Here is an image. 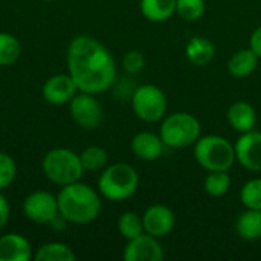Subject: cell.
Here are the masks:
<instances>
[{
    "instance_id": "obj_1",
    "label": "cell",
    "mask_w": 261,
    "mask_h": 261,
    "mask_svg": "<svg viewBox=\"0 0 261 261\" xmlns=\"http://www.w3.org/2000/svg\"><path fill=\"white\" fill-rule=\"evenodd\" d=\"M67 73L78 92L92 95L109 90L116 81V63L110 50L90 35L72 38L66 52Z\"/></svg>"
},
{
    "instance_id": "obj_2",
    "label": "cell",
    "mask_w": 261,
    "mask_h": 261,
    "mask_svg": "<svg viewBox=\"0 0 261 261\" xmlns=\"http://www.w3.org/2000/svg\"><path fill=\"white\" fill-rule=\"evenodd\" d=\"M58 211L69 222L75 225H87L93 222L101 213V199L95 188L83 182H73L61 187L57 194Z\"/></svg>"
},
{
    "instance_id": "obj_3",
    "label": "cell",
    "mask_w": 261,
    "mask_h": 261,
    "mask_svg": "<svg viewBox=\"0 0 261 261\" xmlns=\"http://www.w3.org/2000/svg\"><path fill=\"white\" fill-rule=\"evenodd\" d=\"M139 188L138 171L125 162L107 165L98 179V191L102 197L112 202L130 199Z\"/></svg>"
},
{
    "instance_id": "obj_4",
    "label": "cell",
    "mask_w": 261,
    "mask_h": 261,
    "mask_svg": "<svg viewBox=\"0 0 261 261\" xmlns=\"http://www.w3.org/2000/svg\"><path fill=\"white\" fill-rule=\"evenodd\" d=\"M41 170L46 179L58 187L78 182L84 173L80 154L66 147L49 150L41 161Z\"/></svg>"
},
{
    "instance_id": "obj_5",
    "label": "cell",
    "mask_w": 261,
    "mask_h": 261,
    "mask_svg": "<svg viewBox=\"0 0 261 261\" xmlns=\"http://www.w3.org/2000/svg\"><path fill=\"white\" fill-rule=\"evenodd\" d=\"M194 158L206 171H228L236 162V148L223 136L208 135L196 141Z\"/></svg>"
},
{
    "instance_id": "obj_6",
    "label": "cell",
    "mask_w": 261,
    "mask_h": 261,
    "mask_svg": "<svg viewBox=\"0 0 261 261\" xmlns=\"http://www.w3.org/2000/svg\"><path fill=\"white\" fill-rule=\"evenodd\" d=\"M200 122L196 116L177 112L164 118L159 130V136L164 141L165 147L171 148H185L200 138Z\"/></svg>"
},
{
    "instance_id": "obj_7",
    "label": "cell",
    "mask_w": 261,
    "mask_h": 261,
    "mask_svg": "<svg viewBox=\"0 0 261 261\" xmlns=\"http://www.w3.org/2000/svg\"><path fill=\"white\" fill-rule=\"evenodd\" d=\"M135 115L144 122H158L167 113V96L154 84H142L132 95Z\"/></svg>"
},
{
    "instance_id": "obj_8",
    "label": "cell",
    "mask_w": 261,
    "mask_h": 261,
    "mask_svg": "<svg viewBox=\"0 0 261 261\" xmlns=\"http://www.w3.org/2000/svg\"><path fill=\"white\" fill-rule=\"evenodd\" d=\"M21 208L24 217L37 225H49V222L60 213L57 196L44 190H37L28 194Z\"/></svg>"
},
{
    "instance_id": "obj_9",
    "label": "cell",
    "mask_w": 261,
    "mask_h": 261,
    "mask_svg": "<svg viewBox=\"0 0 261 261\" xmlns=\"http://www.w3.org/2000/svg\"><path fill=\"white\" fill-rule=\"evenodd\" d=\"M69 112L76 125L84 130H95L102 119V109L92 93L78 92L69 102Z\"/></svg>"
},
{
    "instance_id": "obj_10",
    "label": "cell",
    "mask_w": 261,
    "mask_h": 261,
    "mask_svg": "<svg viewBox=\"0 0 261 261\" xmlns=\"http://www.w3.org/2000/svg\"><path fill=\"white\" fill-rule=\"evenodd\" d=\"M76 93L78 87L69 73H55L49 76L41 87L43 99L50 106L69 104Z\"/></svg>"
},
{
    "instance_id": "obj_11",
    "label": "cell",
    "mask_w": 261,
    "mask_h": 261,
    "mask_svg": "<svg viewBox=\"0 0 261 261\" xmlns=\"http://www.w3.org/2000/svg\"><path fill=\"white\" fill-rule=\"evenodd\" d=\"M122 257L125 261H162L164 249L158 242V237L145 232L127 240Z\"/></svg>"
},
{
    "instance_id": "obj_12",
    "label": "cell",
    "mask_w": 261,
    "mask_h": 261,
    "mask_svg": "<svg viewBox=\"0 0 261 261\" xmlns=\"http://www.w3.org/2000/svg\"><path fill=\"white\" fill-rule=\"evenodd\" d=\"M236 159L239 164L251 171H261V133L260 132H246L237 139L236 145Z\"/></svg>"
},
{
    "instance_id": "obj_13",
    "label": "cell",
    "mask_w": 261,
    "mask_h": 261,
    "mask_svg": "<svg viewBox=\"0 0 261 261\" xmlns=\"http://www.w3.org/2000/svg\"><path fill=\"white\" fill-rule=\"evenodd\" d=\"M142 223H144V232L159 239V237H165L173 231L176 225V217L171 208L158 203L145 210L142 216Z\"/></svg>"
},
{
    "instance_id": "obj_14",
    "label": "cell",
    "mask_w": 261,
    "mask_h": 261,
    "mask_svg": "<svg viewBox=\"0 0 261 261\" xmlns=\"http://www.w3.org/2000/svg\"><path fill=\"white\" fill-rule=\"evenodd\" d=\"M34 251L29 240L17 232L0 236V261H29Z\"/></svg>"
},
{
    "instance_id": "obj_15",
    "label": "cell",
    "mask_w": 261,
    "mask_h": 261,
    "mask_svg": "<svg viewBox=\"0 0 261 261\" xmlns=\"http://www.w3.org/2000/svg\"><path fill=\"white\" fill-rule=\"evenodd\" d=\"M130 147L136 158L142 161H154L162 156L165 144L159 135L151 132H139L133 136Z\"/></svg>"
},
{
    "instance_id": "obj_16",
    "label": "cell",
    "mask_w": 261,
    "mask_h": 261,
    "mask_svg": "<svg viewBox=\"0 0 261 261\" xmlns=\"http://www.w3.org/2000/svg\"><path fill=\"white\" fill-rule=\"evenodd\" d=\"M228 122L239 133L251 132L257 122L255 109L246 101H237L228 109Z\"/></svg>"
},
{
    "instance_id": "obj_17",
    "label": "cell",
    "mask_w": 261,
    "mask_h": 261,
    "mask_svg": "<svg viewBox=\"0 0 261 261\" xmlns=\"http://www.w3.org/2000/svg\"><path fill=\"white\" fill-rule=\"evenodd\" d=\"M185 55L191 64L202 67V66L210 64L214 60L216 47L210 38H206L203 35H196L188 41V44L185 47Z\"/></svg>"
},
{
    "instance_id": "obj_18",
    "label": "cell",
    "mask_w": 261,
    "mask_h": 261,
    "mask_svg": "<svg viewBox=\"0 0 261 261\" xmlns=\"http://www.w3.org/2000/svg\"><path fill=\"white\" fill-rule=\"evenodd\" d=\"M237 234L246 242H255L261 239V211L249 210L243 211L236 220Z\"/></svg>"
},
{
    "instance_id": "obj_19",
    "label": "cell",
    "mask_w": 261,
    "mask_h": 261,
    "mask_svg": "<svg viewBox=\"0 0 261 261\" xmlns=\"http://www.w3.org/2000/svg\"><path fill=\"white\" fill-rule=\"evenodd\" d=\"M258 60V55L251 47L240 49L229 58L228 70L234 78H245L257 69Z\"/></svg>"
},
{
    "instance_id": "obj_20",
    "label": "cell",
    "mask_w": 261,
    "mask_h": 261,
    "mask_svg": "<svg viewBox=\"0 0 261 261\" xmlns=\"http://www.w3.org/2000/svg\"><path fill=\"white\" fill-rule=\"evenodd\" d=\"M142 15L154 23H161L173 17L176 12V0H141Z\"/></svg>"
},
{
    "instance_id": "obj_21",
    "label": "cell",
    "mask_w": 261,
    "mask_h": 261,
    "mask_svg": "<svg viewBox=\"0 0 261 261\" xmlns=\"http://www.w3.org/2000/svg\"><path fill=\"white\" fill-rule=\"evenodd\" d=\"M34 258L37 261H73L76 255L69 245L60 242H49L37 249Z\"/></svg>"
},
{
    "instance_id": "obj_22",
    "label": "cell",
    "mask_w": 261,
    "mask_h": 261,
    "mask_svg": "<svg viewBox=\"0 0 261 261\" xmlns=\"http://www.w3.org/2000/svg\"><path fill=\"white\" fill-rule=\"evenodd\" d=\"M80 159H81V165L84 171H90V173L102 171L109 165V154L106 148L99 145H90L84 148L80 153Z\"/></svg>"
},
{
    "instance_id": "obj_23",
    "label": "cell",
    "mask_w": 261,
    "mask_h": 261,
    "mask_svg": "<svg viewBox=\"0 0 261 261\" xmlns=\"http://www.w3.org/2000/svg\"><path fill=\"white\" fill-rule=\"evenodd\" d=\"M21 55V44L9 32H0V66H12Z\"/></svg>"
},
{
    "instance_id": "obj_24",
    "label": "cell",
    "mask_w": 261,
    "mask_h": 261,
    "mask_svg": "<svg viewBox=\"0 0 261 261\" xmlns=\"http://www.w3.org/2000/svg\"><path fill=\"white\" fill-rule=\"evenodd\" d=\"M203 188L211 197L225 196L231 188V177L228 171H210L203 182Z\"/></svg>"
},
{
    "instance_id": "obj_25",
    "label": "cell",
    "mask_w": 261,
    "mask_h": 261,
    "mask_svg": "<svg viewBox=\"0 0 261 261\" xmlns=\"http://www.w3.org/2000/svg\"><path fill=\"white\" fill-rule=\"evenodd\" d=\"M118 231L119 234L125 239V240H132L141 234H144V223H142V217L133 211H127L124 213L119 219H118Z\"/></svg>"
},
{
    "instance_id": "obj_26",
    "label": "cell",
    "mask_w": 261,
    "mask_h": 261,
    "mask_svg": "<svg viewBox=\"0 0 261 261\" xmlns=\"http://www.w3.org/2000/svg\"><path fill=\"white\" fill-rule=\"evenodd\" d=\"M240 200L245 208L261 211V177L251 179L242 187Z\"/></svg>"
},
{
    "instance_id": "obj_27",
    "label": "cell",
    "mask_w": 261,
    "mask_h": 261,
    "mask_svg": "<svg viewBox=\"0 0 261 261\" xmlns=\"http://www.w3.org/2000/svg\"><path fill=\"white\" fill-rule=\"evenodd\" d=\"M176 12L187 21H196L205 12V0H176Z\"/></svg>"
},
{
    "instance_id": "obj_28",
    "label": "cell",
    "mask_w": 261,
    "mask_h": 261,
    "mask_svg": "<svg viewBox=\"0 0 261 261\" xmlns=\"http://www.w3.org/2000/svg\"><path fill=\"white\" fill-rule=\"evenodd\" d=\"M17 177V164L14 158L0 151V191L8 188Z\"/></svg>"
},
{
    "instance_id": "obj_29",
    "label": "cell",
    "mask_w": 261,
    "mask_h": 261,
    "mask_svg": "<svg viewBox=\"0 0 261 261\" xmlns=\"http://www.w3.org/2000/svg\"><path fill=\"white\" fill-rule=\"evenodd\" d=\"M144 66H145V58H144V55L139 50H130L122 58L124 70L132 73V75L139 73L144 69Z\"/></svg>"
},
{
    "instance_id": "obj_30",
    "label": "cell",
    "mask_w": 261,
    "mask_h": 261,
    "mask_svg": "<svg viewBox=\"0 0 261 261\" xmlns=\"http://www.w3.org/2000/svg\"><path fill=\"white\" fill-rule=\"evenodd\" d=\"M9 217H11V205L0 191V231L8 225Z\"/></svg>"
},
{
    "instance_id": "obj_31",
    "label": "cell",
    "mask_w": 261,
    "mask_h": 261,
    "mask_svg": "<svg viewBox=\"0 0 261 261\" xmlns=\"http://www.w3.org/2000/svg\"><path fill=\"white\" fill-rule=\"evenodd\" d=\"M249 47L258 55V58H261V26H258L252 35H251V40H249Z\"/></svg>"
},
{
    "instance_id": "obj_32",
    "label": "cell",
    "mask_w": 261,
    "mask_h": 261,
    "mask_svg": "<svg viewBox=\"0 0 261 261\" xmlns=\"http://www.w3.org/2000/svg\"><path fill=\"white\" fill-rule=\"evenodd\" d=\"M66 223H69L60 213L49 222V226L54 229V231H64L66 229Z\"/></svg>"
},
{
    "instance_id": "obj_33",
    "label": "cell",
    "mask_w": 261,
    "mask_h": 261,
    "mask_svg": "<svg viewBox=\"0 0 261 261\" xmlns=\"http://www.w3.org/2000/svg\"><path fill=\"white\" fill-rule=\"evenodd\" d=\"M44 2H52V0H44Z\"/></svg>"
}]
</instances>
